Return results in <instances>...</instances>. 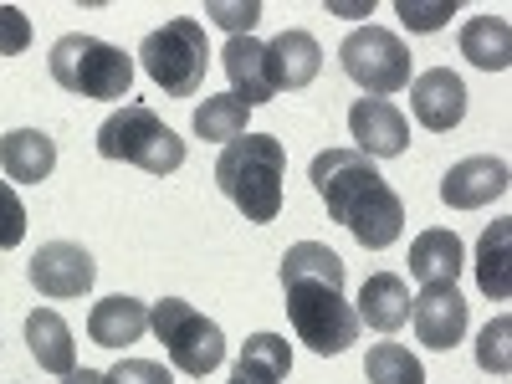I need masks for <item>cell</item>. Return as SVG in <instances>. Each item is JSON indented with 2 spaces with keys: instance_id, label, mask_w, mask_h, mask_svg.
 Wrapping results in <instances>:
<instances>
[{
  "instance_id": "1",
  "label": "cell",
  "mask_w": 512,
  "mask_h": 384,
  "mask_svg": "<svg viewBox=\"0 0 512 384\" xmlns=\"http://www.w3.org/2000/svg\"><path fill=\"white\" fill-rule=\"evenodd\" d=\"M282 297L292 333L313 354H344L359 344V318L344 297V256L323 241H297L282 251Z\"/></svg>"
},
{
  "instance_id": "2",
  "label": "cell",
  "mask_w": 512,
  "mask_h": 384,
  "mask_svg": "<svg viewBox=\"0 0 512 384\" xmlns=\"http://www.w3.org/2000/svg\"><path fill=\"white\" fill-rule=\"evenodd\" d=\"M308 180L323 195L328 216L344 226L364 251H384V246L400 241L405 200L390 190V180H384L374 169V159H364L359 149H323V154H313Z\"/></svg>"
},
{
  "instance_id": "3",
  "label": "cell",
  "mask_w": 512,
  "mask_h": 384,
  "mask_svg": "<svg viewBox=\"0 0 512 384\" xmlns=\"http://www.w3.org/2000/svg\"><path fill=\"white\" fill-rule=\"evenodd\" d=\"M282 180H287V144L272 134H241L216 159L221 195L256 226L282 216Z\"/></svg>"
},
{
  "instance_id": "4",
  "label": "cell",
  "mask_w": 512,
  "mask_h": 384,
  "mask_svg": "<svg viewBox=\"0 0 512 384\" xmlns=\"http://www.w3.org/2000/svg\"><path fill=\"white\" fill-rule=\"evenodd\" d=\"M98 154L118 159V164H139V169H149V175H175V169L185 164V139L154 108L123 103L98 128Z\"/></svg>"
},
{
  "instance_id": "5",
  "label": "cell",
  "mask_w": 512,
  "mask_h": 384,
  "mask_svg": "<svg viewBox=\"0 0 512 384\" xmlns=\"http://www.w3.org/2000/svg\"><path fill=\"white\" fill-rule=\"evenodd\" d=\"M47 67H52L57 88L77 93V98L113 103V98H128V88H134V57H128L123 47H108V41H98V36H82V31L57 41Z\"/></svg>"
},
{
  "instance_id": "6",
  "label": "cell",
  "mask_w": 512,
  "mask_h": 384,
  "mask_svg": "<svg viewBox=\"0 0 512 384\" xmlns=\"http://www.w3.org/2000/svg\"><path fill=\"white\" fill-rule=\"evenodd\" d=\"M144 72L164 88V98H195L205 88V67H210V47H205V26L195 16H175L159 31L144 36L139 47Z\"/></svg>"
},
{
  "instance_id": "7",
  "label": "cell",
  "mask_w": 512,
  "mask_h": 384,
  "mask_svg": "<svg viewBox=\"0 0 512 384\" xmlns=\"http://www.w3.org/2000/svg\"><path fill=\"white\" fill-rule=\"evenodd\" d=\"M149 328L159 333L169 364H175L180 374H190V379H205L226 359L221 323H210L195 303H185V297H159V303H149Z\"/></svg>"
},
{
  "instance_id": "8",
  "label": "cell",
  "mask_w": 512,
  "mask_h": 384,
  "mask_svg": "<svg viewBox=\"0 0 512 384\" xmlns=\"http://www.w3.org/2000/svg\"><path fill=\"white\" fill-rule=\"evenodd\" d=\"M338 62H344V72L374 98H390V93L410 88V52H405V41L384 26L349 31L344 47H338Z\"/></svg>"
},
{
  "instance_id": "9",
  "label": "cell",
  "mask_w": 512,
  "mask_h": 384,
  "mask_svg": "<svg viewBox=\"0 0 512 384\" xmlns=\"http://www.w3.org/2000/svg\"><path fill=\"white\" fill-rule=\"evenodd\" d=\"M26 277H31V287L41 297H57V303H62V297H82V292H88L98 267H93V256L82 251L77 241H47L31 256Z\"/></svg>"
},
{
  "instance_id": "10",
  "label": "cell",
  "mask_w": 512,
  "mask_h": 384,
  "mask_svg": "<svg viewBox=\"0 0 512 384\" xmlns=\"http://www.w3.org/2000/svg\"><path fill=\"white\" fill-rule=\"evenodd\" d=\"M349 134H354V149L364 159H395L410 149V123L395 103L384 98H359L349 108Z\"/></svg>"
},
{
  "instance_id": "11",
  "label": "cell",
  "mask_w": 512,
  "mask_h": 384,
  "mask_svg": "<svg viewBox=\"0 0 512 384\" xmlns=\"http://www.w3.org/2000/svg\"><path fill=\"white\" fill-rule=\"evenodd\" d=\"M410 323L425 349H456L466 338V297L456 287H420V297H410Z\"/></svg>"
},
{
  "instance_id": "12",
  "label": "cell",
  "mask_w": 512,
  "mask_h": 384,
  "mask_svg": "<svg viewBox=\"0 0 512 384\" xmlns=\"http://www.w3.org/2000/svg\"><path fill=\"white\" fill-rule=\"evenodd\" d=\"M410 108L420 118V128L431 134H451V128L466 118V82L451 67H431L410 82Z\"/></svg>"
},
{
  "instance_id": "13",
  "label": "cell",
  "mask_w": 512,
  "mask_h": 384,
  "mask_svg": "<svg viewBox=\"0 0 512 384\" xmlns=\"http://www.w3.org/2000/svg\"><path fill=\"white\" fill-rule=\"evenodd\" d=\"M507 195V164L492 159V154H477V159H461L446 169V180H441V200L451 210H482L492 200Z\"/></svg>"
},
{
  "instance_id": "14",
  "label": "cell",
  "mask_w": 512,
  "mask_h": 384,
  "mask_svg": "<svg viewBox=\"0 0 512 384\" xmlns=\"http://www.w3.org/2000/svg\"><path fill=\"white\" fill-rule=\"evenodd\" d=\"M221 67L231 77V88L246 108H262L277 98V82H272V57H267V41L256 36H231L226 52H221Z\"/></svg>"
},
{
  "instance_id": "15",
  "label": "cell",
  "mask_w": 512,
  "mask_h": 384,
  "mask_svg": "<svg viewBox=\"0 0 512 384\" xmlns=\"http://www.w3.org/2000/svg\"><path fill=\"white\" fill-rule=\"evenodd\" d=\"M354 318H359V328H374V333L405 328V323H410V287H405V277H395V272L364 277Z\"/></svg>"
},
{
  "instance_id": "16",
  "label": "cell",
  "mask_w": 512,
  "mask_h": 384,
  "mask_svg": "<svg viewBox=\"0 0 512 384\" xmlns=\"http://www.w3.org/2000/svg\"><path fill=\"white\" fill-rule=\"evenodd\" d=\"M149 328V303H139V297H103V303H93L88 313V338L98 349H128L139 344Z\"/></svg>"
},
{
  "instance_id": "17",
  "label": "cell",
  "mask_w": 512,
  "mask_h": 384,
  "mask_svg": "<svg viewBox=\"0 0 512 384\" xmlns=\"http://www.w3.org/2000/svg\"><path fill=\"white\" fill-rule=\"evenodd\" d=\"M267 57H272V82L277 93H297L323 72V47L308 31H282L267 41Z\"/></svg>"
},
{
  "instance_id": "18",
  "label": "cell",
  "mask_w": 512,
  "mask_h": 384,
  "mask_svg": "<svg viewBox=\"0 0 512 384\" xmlns=\"http://www.w3.org/2000/svg\"><path fill=\"white\" fill-rule=\"evenodd\" d=\"M461 241H456V231H420L415 241H410V277L420 282V287H456V277H461Z\"/></svg>"
},
{
  "instance_id": "19",
  "label": "cell",
  "mask_w": 512,
  "mask_h": 384,
  "mask_svg": "<svg viewBox=\"0 0 512 384\" xmlns=\"http://www.w3.org/2000/svg\"><path fill=\"white\" fill-rule=\"evenodd\" d=\"M0 169L21 185H41L57 169V144L41 134V128H11L0 139Z\"/></svg>"
},
{
  "instance_id": "20",
  "label": "cell",
  "mask_w": 512,
  "mask_h": 384,
  "mask_svg": "<svg viewBox=\"0 0 512 384\" xmlns=\"http://www.w3.org/2000/svg\"><path fill=\"white\" fill-rule=\"evenodd\" d=\"M26 349H31V359L47 369V374H72V369H77L72 328H67V318L52 313V308H36V313L26 318Z\"/></svg>"
},
{
  "instance_id": "21",
  "label": "cell",
  "mask_w": 512,
  "mask_h": 384,
  "mask_svg": "<svg viewBox=\"0 0 512 384\" xmlns=\"http://www.w3.org/2000/svg\"><path fill=\"white\" fill-rule=\"evenodd\" d=\"M292 374V344L282 333H251L231 369V384H282Z\"/></svg>"
},
{
  "instance_id": "22",
  "label": "cell",
  "mask_w": 512,
  "mask_h": 384,
  "mask_svg": "<svg viewBox=\"0 0 512 384\" xmlns=\"http://www.w3.org/2000/svg\"><path fill=\"white\" fill-rule=\"evenodd\" d=\"M461 57L482 72H507L512 67V26L507 16H472L461 26Z\"/></svg>"
},
{
  "instance_id": "23",
  "label": "cell",
  "mask_w": 512,
  "mask_h": 384,
  "mask_svg": "<svg viewBox=\"0 0 512 384\" xmlns=\"http://www.w3.org/2000/svg\"><path fill=\"white\" fill-rule=\"evenodd\" d=\"M507 246H512V221H492L477 241V287L492 297V303H507V292H512Z\"/></svg>"
},
{
  "instance_id": "24",
  "label": "cell",
  "mask_w": 512,
  "mask_h": 384,
  "mask_svg": "<svg viewBox=\"0 0 512 384\" xmlns=\"http://www.w3.org/2000/svg\"><path fill=\"white\" fill-rule=\"evenodd\" d=\"M246 113H251V108H246L236 93H226V98H205V103L195 108V134L210 139V144H231V139L246 134Z\"/></svg>"
},
{
  "instance_id": "25",
  "label": "cell",
  "mask_w": 512,
  "mask_h": 384,
  "mask_svg": "<svg viewBox=\"0 0 512 384\" xmlns=\"http://www.w3.org/2000/svg\"><path fill=\"white\" fill-rule=\"evenodd\" d=\"M364 379L369 384H425V369L405 344H374L364 359Z\"/></svg>"
},
{
  "instance_id": "26",
  "label": "cell",
  "mask_w": 512,
  "mask_h": 384,
  "mask_svg": "<svg viewBox=\"0 0 512 384\" xmlns=\"http://www.w3.org/2000/svg\"><path fill=\"white\" fill-rule=\"evenodd\" d=\"M507 333H512V318H492L477 338V364L487 374H507Z\"/></svg>"
},
{
  "instance_id": "27",
  "label": "cell",
  "mask_w": 512,
  "mask_h": 384,
  "mask_svg": "<svg viewBox=\"0 0 512 384\" xmlns=\"http://www.w3.org/2000/svg\"><path fill=\"white\" fill-rule=\"evenodd\" d=\"M21 241H26V205L6 180H0V251H11Z\"/></svg>"
},
{
  "instance_id": "28",
  "label": "cell",
  "mask_w": 512,
  "mask_h": 384,
  "mask_svg": "<svg viewBox=\"0 0 512 384\" xmlns=\"http://www.w3.org/2000/svg\"><path fill=\"white\" fill-rule=\"evenodd\" d=\"M205 16L216 21V26H226L231 36H251V26L262 21V6H256V0H246V6H231V0H210Z\"/></svg>"
},
{
  "instance_id": "29",
  "label": "cell",
  "mask_w": 512,
  "mask_h": 384,
  "mask_svg": "<svg viewBox=\"0 0 512 384\" xmlns=\"http://www.w3.org/2000/svg\"><path fill=\"white\" fill-rule=\"evenodd\" d=\"M103 379L108 384H175V374H169L164 364H154V359H123Z\"/></svg>"
},
{
  "instance_id": "30",
  "label": "cell",
  "mask_w": 512,
  "mask_h": 384,
  "mask_svg": "<svg viewBox=\"0 0 512 384\" xmlns=\"http://www.w3.org/2000/svg\"><path fill=\"white\" fill-rule=\"evenodd\" d=\"M31 47V21L21 6H0V57H21Z\"/></svg>"
},
{
  "instance_id": "31",
  "label": "cell",
  "mask_w": 512,
  "mask_h": 384,
  "mask_svg": "<svg viewBox=\"0 0 512 384\" xmlns=\"http://www.w3.org/2000/svg\"><path fill=\"white\" fill-rule=\"evenodd\" d=\"M395 11H400V21H405L410 31H441L446 16H456L451 0H436V6H415V0H400Z\"/></svg>"
},
{
  "instance_id": "32",
  "label": "cell",
  "mask_w": 512,
  "mask_h": 384,
  "mask_svg": "<svg viewBox=\"0 0 512 384\" xmlns=\"http://www.w3.org/2000/svg\"><path fill=\"white\" fill-rule=\"evenodd\" d=\"M62 384H108L98 369H72V374H62Z\"/></svg>"
}]
</instances>
